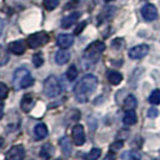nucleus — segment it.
Returning a JSON list of instances; mask_svg holds the SVG:
<instances>
[{"instance_id":"1","label":"nucleus","mask_w":160,"mask_h":160,"mask_svg":"<svg viewBox=\"0 0 160 160\" xmlns=\"http://www.w3.org/2000/svg\"><path fill=\"white\" fill-rule=\"evenodd\" d=\"M98 86V79L92 74H87L74 87V96L78 102L85 103L88 100L90 96L93 93Z\"/></svg>"},{"instance_id":"15","label":"nucleus","mask_w":160,"mask_h":160,"mask_svg":"<svg viewBox=\"0 0 160 160\" xmlns=\"http://www.w3.org/2000/svg\"><path fill=\"white\" fill-rule=\"evenodd\" d=\"M108 80H109V82L110 84H112V85H118L122 79H123V77H122V74L120 72H116V71H110V72H108Z\"/></svg>"},{"instance_id":"6","label":"nucleus","mask_w":160,"mask_h":160,"mask_svg":"<svg viewBox=\"0 0 160 160\" xmlns=\"http://www.w3.org/2000/svg\"><path fill=\"white\" fill-rule=\"evenodd\" d=\"M149 52V47L147 44H140V46H135L133 47L130 50H129V58L130 59H134V60H139V59H142L145 58L147 54Z\"/></svg>"},{"instance_id":"2","label":"nucleus","mask_w":160,"mask_h":160,"mask_svg":"<svg viewBox=\"0 0 160 160\" xmlns=\"http://www.w3.org/2000/svg\"><path fill=\"white\" fill-rule=\"evenodd\" d=\"M105 49V44L102 41H94L93 43H91L88 47L86 48L85 53H84V59L82 61L87 63V66L93 65L97 61L99 60L100 55Z\"/></svg>"},{"instance_id":"3","label":"nucleus","mask_w":160,"mask_h":160,"mask_svg":"<svg viewBox=\"0 0 160 160\" xmlns=\"http://www.w3.org/2000/svg\"><path fill=\"white\" fill-rule=\"evenodd\" d=\"M13 86L16 90L27 88L33 84V78L27 68H18L13 74Z\"/></svg>"},{"instance_id":"25","label":"nucleus","mask_w":160,"mask_h":160,"mask_svg":"<svg viewBox=\"0 0 160 160\" xmlns=\"http://www.w3.org/2000/svg\"><path fill=\"white\" fill-rule=\"evenodd\" d=\"M8 61V53L2 46H0V66L6 65Z\"/></svg>"},{"instance_id":"4","label":"nucleus","mask_w":160,"mask_h":160,"mask_svg":"<svg viewBox=\"0 0 160 160\" xmlns=\"http://www.w3.org/2000/svg\"><path fill=\"white\" fill-rule=\"evenodd\" d=\"M43 91L46 96L53 98V97H58L62 91V86H61L60 81L56 77L50 75L48 77L47 79L44 80V84H43Z\"/></svg>"},{"instance_id":"23","label":"nucleus","mask_w":160,"mask_h":160,"mask_svg":"<svg viewBox=\"0 0 160 160\" xmlns=\"http://www.w3.org/2000/svg\"><path fill=\"white\" fill-rule=\"evenodd\" d=\"M59 5V0H43V6L48 11H53Z\"/></svg>"},{"instance_id":"34","label":"nucleus","mask_w":160,"mask_h":160,"mask_svg":"<svg viewBox=\"0 0 160 160\" xmlns=\"http://www.w3.org/2000/svg\"><path fill=\"white\" fill-rule=\"evenodd\" d=\"M2 28H4V23H2V20L0 19V35L2 32Z\"/></svg>"},{"instance_id":"16","label":"nucleus","mask_w":160,"mask_h":160,"mask_svg":"<svg viewBox=\"0 0 160 160\" xmlns=\"http://www.w3.org/2000/svg\"><path fill=\"white\" fill-rule=\"evenodd\" d=\"M35 135H36V139H37V140L44 139L48 135V129H47V127H46V124L38 123V124L35 127Z\"/></svg>"},{"instance_id":"35","label":"nucleus","mask_w":160,"mask_h":160,"mask_svg":"<svg viewBox=\"0 0 160 160\" xmlns=\"http://www.w3.org/2000/svg\"><path fill=\"white\" fill-rule=\"evenodd\" d=\"M2 145H4V139H2V138H0V148L2 147Z\"/></svg>"},{"instance_id":"5","label":"nucleus","mask_w":160,"mask_h":160,"mask_svg":"<svg viewBox=\"0 0 160 160\" xmlns=\"http://www.w3.org/2000/svg\"><path fill=\"white\" fill-rule=\"evenodd\" d=\"M49 41V35L46 31H38L30 35L27 40V44L31 49H37L44 44H47Z\"/></svg>"},{"instance_id":"9","label":"nucleus","mask_w":160,"mask_h":160,"mask_svg":"<svg viewBox=\"0 0 160 160\" xmlns=\"http://www.w3.org/2000/svg\"><path fill=\"white\" fill-rule=\"evenodd\" d=\"M141 13H142V17L145 19L149 20V22L155 20L157 17H158V11H157L155 6L152 5V4H146L145 6L141 8Z\"/></svg>"},{"instance_id":"19","label":"nucleus","mask_w":160,"mask_h":160,"mask_svg":"<svg viewBox=\"0 0 160 160\" xmlns=\"http://www.w3.org/2000/svg\"><path fill=\"white\" fill-rule=\"evenodd\" d=\"M54 153V148L52 145H44V146L42 147V149H41V157H43V158H46V159H49Z\"/></svg>"},{"instance_id":"14","label":"nucleus","mask_w":160,"mask_h":160,"mask_svg":"<svg viewBox=\"0 0 160 160\" xmlns=\"http://www.w3.org/2000/svg\"><path fill=\"white\" fill-rule=\"evenodd\" d=\"M69 59H71V54L68 50L63 49V48L60 49L55 55V61H56L58 65H65L69 61Z\"/></svg>"},{"instance_id":"20","label":"nucleus","mask_w":160,"mask_h":160,"mask_svg":"<svg viewBox=\"0 0 160 160\" xmlns=\"http://www.w3.org/2000/svg\"><path fill=\"white\" fill-rule=\"evenodd\" d=\"M60 145L62 147V151L66 155H69L71 152H72V148H71V141L68 140V138H62L60 140Z\"/></svg>"},{"instance_id":"26","label":"nucleus","mask_w":160,"mask_h":160,"mask_svg":"<svg viewBox=\"0 0 160 160\" xmlns=\"http://www.w3.org/2000/svg\"><path fill=\"white\" fill-rule=\"evenodd\" d=\"M67 78L69 81H73L75 80V78L78 77V69H77V67L75 66H71L68 68V71H67Z\"/></svg>"},{"instance_id":"7","label":"nucleus","mask_w":160,"mask_h":160,"mask_svg":"<svg viewBox=\"0 0 160 160\" xmlns=\"http://www.w3.org/2000/svg\"><path fill=\"white\" fill-rule=\"evenodd\" d=\"M72 139H73V142L77 146L84 145V142H85V132H84L82 126H80V124L74 126L73 130H72Z\"/></svg>"},{"instance_id":"37","label":"nucleus","mask_w":160,"mask_h":160,"mask_svg":"<svg viewBox=\"0 0 160 160\" xmlns=\"http://www.w3.org/2000/svg\"><path fill=\"white\" fill-rule=\"evenodd\" d=\"M58 160H60V159H58Z\"/></svg>"},{"instance_id":"27","label":"nucleus","mask_w":160,"mask_h":160,"mask_svg":"<svg viewBox=\"0 0 160 160\" xmlns=\"http://www.w3.org/2000/svg\"><path fill=\"white\" fill-rule=\"evenodd\" d=\"M32 63L35 67H41L43 65V56H42V54L41 53H36L35 55L32 56Z\"/></svg>"},{"instance_id":"32","label":"nucleus","mask_w":160,"mask_h":160,"mask_svg":"<svg viewBox=\"0 0 160 160\" xmlns=\"http://www.w3.org/2000/svg\"><path fill=\"white\" fill-rule=\"evenodd\" d=\"M85 27H86V23H85V22H84V23H81L79 27L75 29V31H74V32H75V35H79V33L84 30V28H85Z\"/></svg>"},{"instance_id":"17","label":"nucleus","mask_w":160,"mask_h":160,"mask_svg":"<svg viewBox=\"0 0 160 160\" xmlns=\"http://www.w3.org/2000/svg\"><path fill=\"white\" fill-rule=\"evenodd\" d=\"M136 105H138V100H136V98L134 97L133 94H130V96H128L127 98L124 99L123 109L126 111H129V110H134L136 108Z\"/></svg>"},{"instance_id":"30","label":"nucleus","mask_w":160,"mask_h":160,"mask_svg":"<svg viewBox=\"0 0 160 160\" xmlns=\"http://www.w3.org/2000/svg\"><path fill=\"white\" fill-rule=\"evenodd\" d=\"M123 44H124V41L122 40V38H116L112 42V47L115 49H121V48L123 47Z\"/></svg>"},{"instance_id":"12","label":"nucleus","mask_w":160,"mask_h":160,"mask_svg":"<svg viewBox=\"0 0 160 160\" xmlns=\"http://www.w3.org/2000/svg\"><path fill=\"white\" fill-rule=\"evenodd\" d=\"M33 104H35V100H33V96L31 93H27L23 96L22 98V102H20V108L23 111L25 112H29L31 109L33 108Z\"/></svg>"},{"instance_id":"18","label":"nucleus","mask_w":160,"mask_h":160,"mask_svg":"<svg viewBox=\"0 0 160 160\" xmlns=\"http://www.w3.org/2000/svg\"><path fill=\"white\" fill-rule=\"evenodd\" d=\"M136 121H138V117H136V113L134 112V110L127 111L124 117H123V123L127 126H133L136 123Z\"/></svg>"},{"instance_id":"28","label":"nucleus","mask_w":160,"mask_h":160,"mask_svg":"<svg viewBox=\"0 0 160 160\" xmlns=\"http://www.w3.org/2000/svg\"><path fill=\"white\" fill-rule=\"evenodd\" d=\"M7 93H8V88L5 84H2V82H0V99H4V98H6Z\"/></svg>"},{"instance_id":"31","label":"nucleus","mask_w":160,"mask_h":160,"mask_svg":"<svg viewBox=\"0 0 160 160\" xmlns=\"http://www.w3.org/2000/svg\"><path fill=\"white\" fill-rule=\"evenodd\" d=\"M158 115H159V111H158L155 108H151V109L148 110V112H147V116H148L149 118H155Z\"/></svg>"},{"instance_id":"13","label":"nucleus","mask_w":160,"mask_h":160,"mask_svg":"<svg viewBox=\"0 0 160 160\" xmlns=\"http://www.w3.org/2000/svg\"><path fill=\"white\" fill-rule=\"evenodd\" d=\"M79 17H80L79 12H73V13H71L69 16H66L63 19L61 20V27L63 28V29L71 28L77 20L79 19Z\"/></svg>"},{"instance_id":"22","label":"nucleus","mask_w":160,"mask_h":160,"mask_svg":"<svg viewBox=\"0 0 160 160\" xmlns=\"http://www.w3.org/2000/svg\"><path fill=\"white\" fill-rule=\"evenodd\" d=\"M149 103L153 105H158L160 103V90H154L149 96Z\"/></svg>"},{"instance_id":"8","label":"nucleus","mask_w":160,"mask_h":160,"mask_svg":"<svg viewBox=\"0 0 160 160\" xmlns=\"http://www.w3.org/2000/svg\"><path fill=\"white\" fill-rule=\"evenodd\" d=\"M25 157V149L23 146L12 147L6 153V160H23Z\"/></svg>"},{"instance_id":"11","label":"nucleus","mask_w":160,"mask_h":160,"mask_svg":"<svg viewBox=\"0 0 160 160\" xmlns=\"http://www.w3.org/2000/svg\"><path fill=\"white\" fill-rule=\"evenodd\" d=\"M56 42H58L59 47L63 48V49H67V48H69L73 44L74 37H73V35H69V33H62V35H60V36L58 37Z\"/></svg>"},{"instance_id":"21","label":"nucleus","mask_w":160,"mask_h":160,"mask_svg":"<svg viewBox=\"0 0 160 160\" xmlns=\"http://www.w3.org/2000/svg\"><path fill=\"white\" fill-rule=\"evenodd\" d=\"M100 153H102V151H100L99 148H92V149L90 151V153H87L86 155H85V159L86 160H98Z\"/></svg>"},{"instance_id":"10","label":"nucleus","mask_w":160,"mask_h":160,"mask_svg":"<svg viewBox=\"0 0 160 160\" xmlns=\"http://www.w3.org/2000/svg\"><path fill=\"white\" fill-rule=\"evenodd\" d=\"M8 49L11 53L16 54V55H22L27 50V44L24 41H14V42L8 44Z\"/></svg>"},{"instance_id":"29","label":"nucleus","mask_w":160,"mask_h":160,"mask_svg":"<svg viewBox=\"0 0 160 160\" xmlns=\"http://www.w3.org/2000/svg\"><path fill=\"white\" fill-rule=\"evenodd\" d=\"M122 147H123V141H116V142H113L112 145H111L110 149L112 152H116V151H120Z\"/></svg>"},{"instance_id":"24","label":"nucleus","mask_w":160,"mask_h":160,"mask_svg":"<svg viewBox=\"0 0 160 160\" xmlns=\"http://www.w3.org/2000/svg\"><path fill=\"white\" fill-rule=\"evenodd\" d=\"M122 159L123 160H140V155L135 153L133 151H128L122 154Z\"/></svg>"},{"instance_id":"33","label":"nucleus","mask_w":160,"mask_h":160,"mask_svg":"<svg viewBox=\"0 0 160 160\" xmlns=\"http://www.w3.org/2000/svg\"><path fill=\"white\" fill-rule=\"evenodd\" d=\"M103 160H116V157H115V154L110 152V153L107 154V157H105Z\"/></svg>"},{"instance_id":"36","label":"nucleus","mask_w":160,"mask_h":160,"mask_svg":"<svg viewBox=\"0 0 160 160\" xmlns=\"http://www.w3.org/2000/svg\"><path fill=\"white\" fill-rule=\"evenodd\" d=\"M105 1H111V0H105Z\"/></svg>"}]
</instances>
